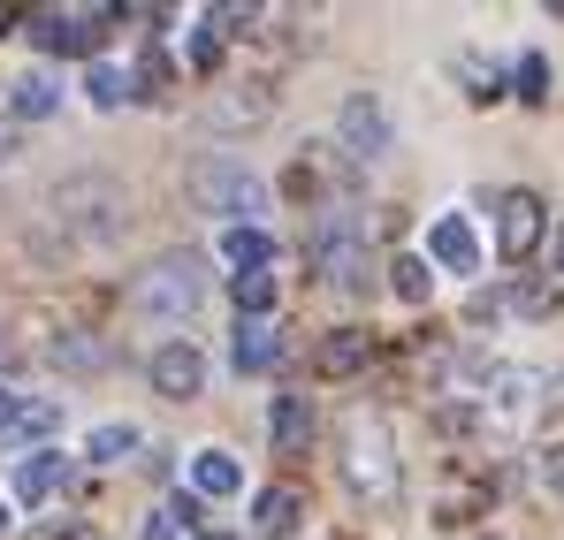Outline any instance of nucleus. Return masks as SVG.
<instances>
[{"label":"nucleus","mask_w":564,"mask_h":540,"mask_svg":"<svg viewBox=\"0 0 564 540\" xmlns=\"http://www.w3.org/2000/svg\"><path fill=\"white\" fill-rule=\"evenodd\" d=\"M54 487H69V464H62L54 450H39V456L15 464V503H46Z\"/></svg>","instance_id":"obj_10"},{"label":"nucleus","mask_w":564,"mask_h":540,"mask_svg":"<svg viewBox=\"0 0 564 540\" xmlns=\"http://www.w3.org/2000/svg\"><path fill=\"white\" fill-rule=\"evenodd\" d=\"M427 252H435V267H451V274L480 267V244H473V229L458 221V213H443V221L427 229Z\"/></svg>","instance_id":"obj_8"},{"label":"nucleus","mask_w":564,"mask_h":540,"mask_svg":"<svg viewBox=\"0 0 564 540\" xmlns=\"http://www.w3.org/2000/svg\"><path fill=\"white\" fill-rule=\"evenodd\" d=\"M130 450H138V427L130 419H107V427H93V442H85V456H99V464H122Z\"/></svg>","instance_id":"obj_18"},{"label":"nucleus","mask_w":564,"mask_h":540,"mask_svg":"<svg viewBox=\"0 0 564 540\" xmlns=\"http://www.w3.org/2000/svg\"><path fill=\"white\" fill-rule=\"evenodd\" d=\"M99 23H107V8H99V15L39 8V15H31V46H46V54H99Z\"/></svg>","instance_id":"obj_5"},{"label":"nucleus","mask_w":564,"mask_h":540,"mask_svg":"<svg viewBox=\"0 0 564 540\" xmlns=\"http://www.w3.org/2000/svg\"><path fill=\"white\" fill-rule=\"evenodd\" d=\"M0 533H8V510H0Z\"/></svg>","instance_id":"obj_33"},{"label":"nucleus","mask_w":564,"mask_h":540,"mask_svg":"<svg viewBox=\"0 0 564 540\" xmlns=\"http://www.w3.org/2000/svg\"><path fill=\"white\" fill-rule=\"evenodd\" d=\"M191 518H198V503H161V510L145 518V540H184Z\"/></svg>","instance_id":"obj_21"},{"label":"nucleus","mask_w":564,"mask_h":540,"mask_svg":"<svg viewBox=\"0 0 564 540\" xmlns=\"http://www.w3.org/2000/svg\"><path fill=\"white\" fill-rule=\"evenodd\" d=\"M214 54H221V38H214V31H191V62L214 69Z\"/></svg>","instance_id":"obj_29"},{"label":"nucleus","mask_w":564,"mask_h":540,"mask_svg":"<svg viewBox=\"0 0 564 540\" xmlns=\"http://www.w3.org/2000/svg\"><path fill=\"white\" fill-rule=\"evenodd\" d=\"M130 99H176V62H169L161 46L138 62V77H130Z\"/></svg>","instance_id":"obj_17"},{"label":"nucleus","mask_w":564,"mask_h":540,"mask_svg":"<svg viewBox=\"0 0 564 540\" xmlns=\"http://www.w3.org/2000/svg\"><path fill=\"white\" fill-rule=\"evenodd\" d=\"M8 427H15V396L0 388V434H8Z\"/></svg>","instance_id":"obj_30"},{"label":"nucleus","mask_w":564,"mask_h":540,"mask_svg":"<svg viewBox=\"0 0 564 540\" xmlns=\"http://www.w3.org/2000/svg\"><path fill=\"white\" fill-rule=\"evenodd\" d=\"M221 260L237 274H260L275 260V244H268V229H229V236H221Z\"/></svg>","instance_id":"obj_16"},{"label":"nucleus","mask_w":564,"mask_h":540,"mask_svg":"<svg viewBox=\"0 0 564 540\" xmlns=\"http://www.w3.org/2000/svg\"><path fill=\"white\" fill-rule=\"evenodd\" d=\"M229 359H237V373H268V365L282 359V335L268 328V320H237V343H229Z\"/></svg>","instance_id":"obj_9"},{"label":"nucleus","mask_w":564,"mask_h":540,"mask_svg":"<svg viewBox=\"0 0 564 540\" xmlns=\"http://www.w3.org/2000/svg\"><path fill=\"white\" fill-rule=\"evenodd\" d=\"M206 540H221V533H206Z\"/></svg>","instance_id":"obj_34"},{"label":"nucleus","mask_w":564,"mask_h":540,"mask_svg":"<svg viewBox=\"0 0 564 540\" xmlns=\"http://www.w3.org/2000/svg\"><path fill=\"white\" fill-rule=\"evenodd\" d=\"M351 487H367V495H389L397 487V464H389V427L381 419H351Z\"/></svg>","instance_id":"obj_3"},{"label":"nucleus","mask_w":564,"mask_h":540,"mask_svg":"<svg viewBox=\"0 0 564 540\" xmlns=\"http://www.w3.org/2000/svg\"><path fill=\"white\" fill-rule=\"evenodd\" d=\"M534 472H542V487H550V495H564V442L534 456Z\"/></svg>","instance_id":"obj_28"},{"label":"nucleus","mask_w":564,"mask_h":540,"mask_svg":"<svg viewBox=\"0 0 564 540\" xmlns=\"http://www.w3.org/2000/svg\"><path fill=\"white\" fill-rule=\"evenodd\" d=\"M153 388H161V396H176V404H184V396H198V388H206V359H198L191 343L153 351Z\"/></svg>","instance_id":"obj_7"},{"label":"nucleus","mask_w":564,"mask_h":540,"mask_svg":"<svg viewBox=\"0 0 564 540\" xmlns=\"http://www.w3.org/2000/svg\"><path fill=\"white\" fill-rule=\"evenodd\" d=\"M229 289H237V312H245V320H260V312L275 305V282H268V274H229Z\"/></svg>","instance_id":"obj_19"},{"label":"nucleus","mask_w":564,"mask_h":540,"mask_svg":"<svg viewBox=\"0 0 564 540\" xmlns=\"http://www.w3.org/2000/svg\"><path fill=\"white\" fill-rule=\"evenodd\" d=\"M397 297H404V305H427V289H435V274H427V260H397Z\"/></svg>","instance_id":"obj_23"},{"label":"nucleus","mask_w":564,"mask_h":540,"mask_svg":"<svg viewBox=\"0 0 564 540\" xmlns=\"http://www.w3.org/2000/svg\"><path fill=\"white\" fill-rule=\"evenodd\" d=\"M375 359V335H359V328H336V335H328V343H321V373H359V365Z\"/></svg>","instance_id":"obj_12"},{"label":"nucleus","mask_w":564,"mask_h":540,"mask_svg":"<svg viewBox=\"0 0 564 540\" xmlns=\"http://www.w3.org/2000/svg\"><path fill=\"white\" fill-rule=\"evenodd\" d=\"M519 312H527V320H550V312H557V289H550V282H519Z\"/></svg>","instance_id":"obj_25"},{"label":"nucleus","mask_w":564,"mask_h":540,"mask_svg":"<svg viewBox=\"0 0 564 540\" xmlns=\"http://www.w3.org/2000/svg\"><path fill=\"white\" fill-rule=\"evenodd\" d=\"M496 244H503V260H527V252L542 244V198H534V190H503V206H496Z\"/></svg>","instance_id":"obj_6"},{"label":"nucleus","mask_w":564,"mask_h":540,"mask_svg":"<svg viewBox=\"0 0 564 540\" xmlns=\"http://www.w3.org/2000/svg\"><path fill=\"white\" fill-rule=\"evenodd\" d=\"M8 23H15V15H8V8H0V31H8Z\"/></svg>","instance_id":"obj_32"},{"label":"nucleus","mask_w":564,"mask_h":540,"mask_svg":"<svg viewBox=\"0 0 564 540\" xmlns=\"http://www.w3.org/2000/svg\"><path fill=\"white\" fill-rule=\"evenodd\" d=\"M305 442H313V404L305 396H275V450L297 456Z\"/></svg>","instance_id":"obj_13"},{"label":"nucleus","mask_w":564,"mask_h":540,"mask_svg":"<svg viewBox=\"0 0 564 540\" xmlns=\"http://www.w3.org/2000/svg\"><path fill=\"white\" fill-rule=\"evenodd\" d=\"M550 260H557V274H564V221L550 229Z\"/></svg>","instance_id":"obj_31"},{"label":"nucleus","mask_w":564,"mask_h":540,"mask_svg":"<svg viewBox=\"0 0 564 540\" xmlns=\"http://www.w3.org/2000/svg\"><path fill=\"white\" fill-rule=\"evenodd\" d=\"M0 153H8V145H0Z\"/></svg>","instance_id":"obj_35"},{"label":"nucleus","mask_w":564,"mask_h":540,"mask_svg":"<svg viewBox=\"0 0 564 540\" xmlns=\"http://www.w3.org/2000/svg\"><path fill=\"white\" fill-rule=\"evenodd\" d=\"M496 388H503V396H496V404H503V411H511V419H519V411H527V396H534V381H527V373H503V381H496Z\"/></svg>","instance_id":"obj_27"},{"label":"nucleus","mask_w":564,"mask_h":540,"mask_svg":"<svg viewBox=\"0 0 564 540\" xmlns=\"http://www.w3.org/2000/svg\"><path fill=\"white\" fill-rule=\"evenodd\" d=\"M191 206L198 213H221V221H237V229H252V213H268V190H260V176L245 168V161H229V153H214V161H198L184 176Z\"/></svg>","instance_id":"obj_1"},{"label":"nucleus","mask_w":564,"mask_h":540,"mask_svg":"<svg viewBox=\"0 0 564 540\" xmlns=\"http://www.w3.org/2000/svg\"><path fill=\"white\" fill-rule=\"evenodd\" d=\"M54 359H62V365H85V373H93L107 351H99V343H85V335H62V343H54Z\"/></svg>","instance_id":"obj_26"},{"label":"nucleus","mask_w":564,"mask_h":540,"mask_svg":"<svg viewBox=\"0 0 564 540\" xmlns=\"http://www.w3.org/2000/svg\"><path fill=\"white\" fill-rule=\"evenodd\" d=\"M297 510H305V503H297V487H268V495L252 503V526H260L268 540H282L290 526H297Z\"/></svg>","instance_id":"obj_15"},{"label":"nucleus","mask_w":564,"mask_h":540,"mask_svg":"<svg viewBox=\"0 0 564 540\" xmlns=\"http://www.w3.org/2000/svg\"><path fill=\"white\" fill-rule=\"evenodd\" d=\"M191 487H198V495H237L245 472H237V456H229V450H198V456H191Z\"/></svg>","instance_id":"obj_11"},{"label":"nucleus","mask_w":564,"mask_h":540,"mask_svg":"<svg viewBox=\"0 0 564 540\" xmlns=\"http://www.w3.org/2000/svg\"><path fill=\"white\" fill-rule=\"evenodd\" d=\"M214 122H221V130H237V122H268V91H245V99H221V107H214Z\"/></svg>","instance_id":"obj_24"},{"label":"nucleus","mask_w":564,"mask_h":540,"mask_svg":"<svg viewBox=\"0 0 564 540\" xmlns=\"http://www.w3.org/2000/svg\"><path fill=\"white\" fill-rule=\"evenodd\" d=\"M85 91H93L99 107H122V99H130V77H122L115 62H93V77H85Z\"/></svg>","instance_id":"obj_22"},{"label":"nucleus","mask_w":564,"mask_h":540,"mask_svg":"<svg viewBox=\"0 0 564 540\" xmlns=\"http://www.w3.org/2000/svg\"><path fill=\"white\" fill-rule=\"evenodd\" d=\"M8 107H15L23 122H46V114L62 107V85H54V77H15V85H8Z\"/></svg>","instance_id":"obj_14"},{"label":"nucleus","mask_w":564,"mask_h":540,"mask_svg":"<svg viewBox=\"0 0 564 540\" xmlns=\"http://www.w3.org/2000/svg\"><path fill=\"white\" fill-rule=\"evenodd\" d=\"M336 137H344V153H351V161H375V153H389V114H381L375 91H351V99H344Z\"/></svg>","instance_id":"obj_4"},{"label":"nucleus","mask_w":564,"mask_h":540,"mask_svg":"<svg viewBox=\"0 0 564 540\" xmlns=\"http://www.w3.org/2000/svg\"><path fill=\"white\" fill-rule=\"evenodd\" d=\"M511 91H519V99H550V54H519Z\"/></svg>","instance_id":"obj_20"},{"label":"nucleus","mask_w":564,"mask_h":540,"mask_svg":"<svg viewBox=\"0 0 564 540\" xmlns=\"http://www.w3.org/2000/svg\"><path fill=\"white\" fill-rule=\"evenodd\" d=\"M198 297H206V274H198V260H191V252L153 260V267L130 282V312H138V320H161V328L191 320V312H198Z\"/></svg>","instance_id":"obj_2"}]
</instances>
